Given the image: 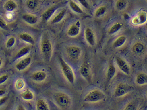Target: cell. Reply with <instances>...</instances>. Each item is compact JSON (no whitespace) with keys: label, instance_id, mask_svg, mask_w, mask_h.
<instances>
[{"label":"cell","instance_id":"obj_31","mask_svg":"<svg viewBox=\"0 0 147 110\" xmlns=\"http://www.w3.org/2000/svg\"><path fill=\"white\" fill-rule=\"evenodd\" d=\"M25 85V82L22 79H18L16 82L15 87L17 90H21L23 89Z\"/></svg>","mask_w":147,"mask_h":110},{"label":"cell","instance_id":"obj_35","mask_svg":"<svg viewBox=\"0 0 147 110\" xmlns=\"http://www.w3.org/2000/svg\"><path fill=\"white\" fill-rule=\"evenodd\" d=\"M9 76L8 74H3L0 76V85L3 84L9 79Z\"/></svg>","mask_w":147,"mask_h":110},{"label":"cell","instance_id":"obj_21","mask_svg":"<svg viewBox=\"0 0 147 110\" xmlns=\"http://www.w3.org/2000/svg\"><path fill=\"white\" fill-rule=\"evenodd\" d=\"M127 41V38L124 35L120 36L114 41L113 46L115 48H119L125 44Z\"/></svg>","mask_w":147,"mask_h":110},{"label":"cell","instance_id":"obj_16","mask_svg":"<svg viewBox=\"0 0 147 110\" xmlns=\"http://www.w3.org/2000/svg\"><path fill=\"white\" fill-rule=\"evenodd\" d=\"M145 50V47L141 42H136L132 47V51L136 55H141L144 52Z\"/></svg>","mask_w":147,"mask_h":110},{"label":"cell","instance_id":"obj_4","mask_svg":"<svg viewBox=\"0 0 147 110\" xmlns=\"http://www.w3.org/2000/svg\"><path fill=\"white\" fill-rule=\"evenodd\" d=\"M40 51L47 61H49L52 56L53 46L51 41L47 38H44L40 43Z\"/></svg>","mask_w":147,"mask_h":110},{"label":"cell","instance_id":"obj_18","mask_svg":"<svg viewBox=\"0 0 147 110\" xmlns=\"http://www.w3.org/2000/svg\"><path fill=\"white\" fill-rule=\"evenodd\" d=\"M66 9H63L61 10L58 13H57L55 16H54L53 18L52 19L51 21V24H55L59 23L60 22L63 20L66 15Z\"/></svg>","mask_w":147,"mask_h":110},{"label":"cell","instance_id":"obj_37","mask_svg":"<svg viewBox=\"0 0 147 110\" xmlns=\"http://www.w3.org/2000/svg\"><path fill=\"white\" fill-rule=\"evenodd\" d=\"M7 96H3V97H0V107H1V105L4 104L7 101Z\"/></svg>","mask_w":147,"mask_h":110},{"label":"cell","instance_id":"obj_15","mask_svg":"<svg viewBox=\"0 0 147 110\" xmlns=\"http://www.w3.org/2000/svg\"><path fill=\"white\" fill-rule=\"evenodd\" d=\"M80 73L83 77L88 81L91 80L90 68L87 65H84L80 69Z\"/></svg>","mask_w":147,"mask_h":110},{"label":"cell","instance_id":"obj_26","mask_svg":"<svg viewBox=\"0 0 147 110\" xmlns=\"http://www.w3.org/2000/svg\"><path fill=\"white\" fill-rule=\"evenodd\" d=\"M22 99L25 101H32L34 98V93L29 89H26L21 94Z\"/></svg>","mask_w":147,"mask_h":110},{"label":"cell","instance_id":"obj_25","mask_svg":"<svg viewBox=\"0 0 147 110\" xmlns=\"http://www.w3.org/2000/svg\"><path fill=\"white\" fill-rule=\"evenodd\" d=\"M36 108L37 110H49L50 109L46 101L41 99H40L37 101Z\"/></svg>","mask_w":147,"mask_h":110},{"label":"cell","instance_id":"obj_1","mask_svg":"<svg viewBox=\"0 0 147 110\" xmlns=\"http://www.w3.org/2000/svg\"><path fill=\"white\" fill-rule=\"evenodd\" d=\"M53 99L56 105L61 109H67L71 105V99L68 95L64 93L57 92L54 93Z\"/></svg>","mask_w":147,"mask_h":110},{"label":"cell","instance_id":"obj_30","mask_svg":"<svg viewBox=\"0 0 147 110\" xmlns=\"http://www.w3.org/2000/svg\"><path fill=\"white\" fill-rule=\"evenodd\" d=\"M107 11L106 6H102L98 7L95 12V16L97 18H100L104 15Z\"/></svg>","mask_w":147,"mask_h":110},{"label":"cell","instance_id":"obj_6","mask_svg":"<svg viewBox=\"0 0 147 110\" xmlns=\"http://www.w3.org/2000/svg\"><path fill=\"white\" fill-rule=\"evenodd\" d=\"M66 52L68 56L72 60H76L81 56L82 50L80 47L75 45H71L67 47Z\"/></svg>","mask_w":147,"mask_h":110},{"label":"cell","instance_id":"obj_7","mask_svg":"<svg viewBox=\"0 0 147 110\" xmlns=\"http://www.w3.org/2000/svg\"><path fill=\"white\" fill-rule=\"evenodd\" d=\"M115 61L117 67L122 72L127 75L130 74V67L125 60L119 56H117Z\"/></svg>","mask_w":147,"mask_h":110},{"label":"cell","instance_id":"obj_29","mask_svg":"<svg viewBox=\"0 0 147 110\" xmlns=\"http://www.w3.org/2000/svg\"><path fill=\"white\" fill-rule=\"evenodd\" d=\"M26 6L27 8L30 10H34L36 9L39 5L38 0H27Z\"/></svg>","mask_w":147,"mask_h":110},{"label":"cell","instance_id":"obj_20","mask_svg":"<svg viewBox=\"0 0 147 110\" xmlns=\"http://www.w3.org/2000/svg\"><path fill=\"white\" fill-rule=\"evenodd\" d=\"M17 4L14 0H7L4 4V9L9 12L15 11L17 8Z\"/></svg>","mask_w":147,"mask_h":110},{"label":"cell","instance_id":"obj_12","mask_svg":"<svg viewBox=\"0 0 147 110\" xmlns=\"http://www.w3.org/2000/svg\"><path fill=\"white\" fill-rule=\"evenodd\" d=\"M59 7V6L58 5H54L46 10V11L43 13L41 15L42 20L45 22L49 20L54 15L55 12L57 10Z\"/></svg>","mask_w":147,"mask_h":110},{"label":"cell","instance_id":"obj_32","mask_svg":"<svg viewBox=\"0 0 147 110\" xmlns=\"http://www.w3.org/2000/svg\"><path fill=\"white\" fill-rule=\"evenodd\" d=\"M16 43V38L15 37L12 36L7 40L6 42V46L7 48H11L15 46Z\"/></svg>","mask_w":147,"mask_h":110},{"label":"cell","instance_id":"obj_10","mask_svg":"<svg viewBox=\"0 0 147 110\" xmlns=\"http://www.w3.org/2000/svg\"><path fill=\"white\" fill-rule=\"evenodd\" d=\"M147 13L144 11L139 12L137 15L133 18L132 23L134 25H141L145 24L147 21Z\"/></svg>","mask_w":147,"mask_h":110},{"label":"cell","instance_id":"obj_5","mask_svg":"<svg viewBox=\"0 0 147 110\" xmlns=\"http://www.w3.org/2000/svg\"><path fill=\"white\" fill-rule=\"evenodd\" d=\"M134 89V87L132 86L121 83L118 84L116 87L114 95L115 97L117 98L123 97L130 92L133 91Z\"/></svg>","mask_w":147,"mask_h":110},{"label":"cell","instance_id":"obj_11","mask_svg":"<svg viewBox=\"0 0 147 110\" xmlns=\"http://www.w3.org/2000/svg\"><path fill=\"white\" fill-rule=\"evenodd\" d=\"M84 37L87 43L92 46L95 44V37L93 30L90 28H87L84 31Z\"/></svg>","mask_w":147,"mask_h":110},{"label":"cell","instance_id":"obj_17","mask_svg":"<svg viewBox=\"0 0 147 110\" xmlns=\"http://www.w3.org/2000/svg\"><path fill=\"white\" fill-rule=\"evenodd\" d=\"M19 38L20 40L23 41V42L31 45H34L35 43V40L33 36L27 32H23L20 34L19 35Z\"/></svg>","mask_w":147,"mask_h":110},{"label":"cell","instance_id":"obj_24","mask_svg":"<svg viewBox=\"0 0 147 110\" xmlns=\"http://www.w3.org/2000/svg\"><path fill=\"white\" fill-rule=\"evenodd\" d=\"M123 26V24L121 22H117L114 24L110 28L108 31V34L109 35H113L114 34L117 33L122 29Z\"/></svg>","mask_w":147,"mask_h":110},{"label":"cell","instance_id":"obj_22","mask_svg":"<svg viewBox=\"0 0 147 110\" xmlns=\"http://www.w3.org/2000/svg\"><path fill=\"white\" fill-rule=\"evenodd\" d=\"M68 4L70 9L74 12L78 14H83L84 13L83 10L73 0H70Z\"/></svg>","mask_w":147,"mask_h":110},{"label":"cell","instance_id":"obj_33","mask_svg":"<svg viewBox=\"0 0 147 110\" xmlns=\"http://www.w3.org/2000/svg\"><path fill=\"white\" fill-rule=\"evenodd\" d=\"M77 1L85 9H90V5L87 0H77Z\"/></svg>","mask_w":147,"mask_h":110},{"label":"cell","instance_id":"obj_38","mask_svg":"<svg viewBox=\"0 0 147 110\" xmlns=\"http://www.w3.org/2000/svg\"><path fill=\"white\" fill-rule=\"evenodd\" d=\"M6 91L4 89H0V97H2L4 95H5Z\"/></svg>","mask_w":147,"mask_h":110},{"label":"cell","instance_id":"obj_14","mask_svg":"<svg viewBox=\"0 0 147 110\" xmlns=\"http://www.w3.org/2000/svg\"><path fill=\"white\" fill-rule=\"evenodd\" d=\"M22 18L26 23L30 25H35L38 21V18L37 16L30 13L24 14L22 16Z\"/></svg>","mask_w":147,"mask_h":110},{"label":"cell","instance_id":"obj_39","mask_svg":"<svg viewBox=\"0 0 147 110\" xmlns=\"http://www.w3.org/2000/svg\"><path fill=\"white\" fill-rule=\"evenodd\" d=\"M17 110H26L25 108L23 107V105H18L17 108Z\"/></svg>","mask_w":147,"mask_h":110},{"label":"cell","instance_id":"obj_19","mask_svg":"<svg viewBox=\"0 0 147 110\" xmlns=\"http://www.w3.org/2000/svg\"><path fill=\"white\" fill-rule=\"evenodd\" d=\"M30 48L29 46L23 47L18 50L15 55L13 61H16L18 59L27 56L30 52Z\"/></svg>","mask_w":147,"mask_h":110},{"label":"cell","instance_id":"obj_3","mask_svg":"<svg viewBox=\"0 0 147 110\" xmlns=\"http://www.w3.org/2000/svg\"><path fill=\"white\" fill-rule=\"evenodd\" d=\"M105 98V95L101 90L95 89L88 93L84 97V101L90 103H95L101 101Z\"/></svg>","mask_w":147,"mask_h":110},{"label":"cell","instance_id":"obj_27","mask_svg":"<svg viewBox=\"0 0 147 110\" xmlns=\"http://www.w3.org/2000/svg\"><path fill=\"white\" fill-rule=\"evenodd\" d=\"M116 73V68L114 66V65L110 64L108 68L107 71V79L108 80H111L114 78L115 76Z\"/></svg>","mask_w":147,"mask_h":110},{"label":"cell","instance_id":"obj_2","mask_svg":"<svg viewBox=\"0 0 147 110\" xmlns=\"http://www.w3.org/2000/svg\"><path fill=\"white\" fill-rule=\"evenodd\" d=\"M59 61L63 75L71 84H74L75 80V74L71 67L60 56H59Z\"/></svg>","mask_w":147,"mask_h":110},{"label":"cell","instance_id":"obj_36","mask_svg":"<svg viewBox=\"0 0 147 110\" xmlns=\"http://www.w3.org/2000/svg\"><path fill=\"white\" fill-rule=\"evenodd\" d=\"M136 109L135 105L132 102H129L127 105L126 107L125 108L124 110H134Z\"/></svg>","mask_w":147,"mask_h":110},{"label":"cell","instance_id":"obj_23","mask_svg":"<svg viewBox=\"0 0 147 110\" xmlns=\"http://www.w3.org/2000/svg\"><path fill=\"white\" fill-rule=\"evenodd\" d=\"M136 82L138 85L142 86L147 83V75L145 73H140L136 76Z\"/></svg>","mask_w":147,"mask_h":110},{"label":"cell","instance_id":"obj_8","mask_svg":"<svg viewBox=\"0 0 147 110\" xmlns=\"http://www.w3.org/2000/svg\"><path fill=\"white\" fill-rule=\"evenodd\" d=\"M80 28L81 23L80 20H77L69 27L67 32V34L71 37H75L80 34Z\"/></svg>","mask_w":147,"mask_h":110},{"label":"cell","instance_id":"obj_13","mask_svg":"<svg viewBox=\"0 0 147 110\" xmlns=\"http://www.w3.org/2000/svg\"><path fill=\"white\" fill-rule=\"evenodd\" d=\"M47 74L43 71H38L32 74V79L36 82H41L46 80Z\"/></svg>","mask_w":147,"mask_h":110},{"label":"cell","instance_id":"obj_34","mask_svg":"<svg viewBox=\"0 0 147 110\" xmlns=\"http://www.w3.org/2000/svg\"><path fill=\"white\" fill-rule=\"evenodd\" d=\"M0 28L4 30L7 29V24L3 18L0 17Z\"/></svg>","mask_w":147,"mask_h":110},{"label":"cell","instance_id":"obj_28","mask_svg":"<svg viewBox=\"0 0 147 110\" xmlns=\"http://www.w3.org/2000/svg\"><path fill=\"white\" fill-rule=\"evenodd\" d=\"M128 5L127 0H117L116 1V8L118 11H123L126 8Z\"/></svg>","mask_w":147,"mask_h":110},{"label":"cell","instance_id":"obj_40","mask_svg":"<svg viewBox=\"0 0 147 110\" xmlns=\"http://www.w3.org/2000/svg\"><path fill=\"white\" fill-rule=\"evenodd\" d=\"M2 64H3V60L1 58H0V68L1 67Z\"/></svg>","mask_w":147,"mask_h":110},{"label":"cell","instance_id":"obj_9","mask_svg":"<svg viewBox=\"0 0 147 110\" xmlns=\"http://www.w3.org/2000/svg\"><path fill=\"white\" fill-rule=\"evenodd\" d=\"M32 58L31 56H27V57L22 59V60L17 62L16 65V68L19 71H22L25 70L30 65L31 63Z\"/></svg>","mask_w":147,"mask_h":110}]
</instances>
